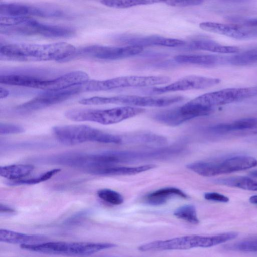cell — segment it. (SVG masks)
I'll use <instances>...</instances> for the list:
<instances>
[{"label":"cell","instance_id":"cell-39","mask_svg":"<svg viewBox=\"0 0 257 257\" xmlns=\"http://www.w3.org/2000/svg\"><path fill=\"white\" fill-rule=\"evenodd\" d=\"M243 23L245 26L248 27L257 26V18L244 20Z\"/></svg>","mask_w":257,"mask_h":257},{"label":"cell","instance_id":"cell-33","mask_svg":"<svg viewBox=\"0 0 257 257\" xmlns=\"http://www.w3.org/2000/svg\"><path fill=\"white\" fill-rule=\"evenodd\" d=\"M98 197L103 201L114 205H118L123 202L122 196L118 192L109 189H101L97 191Z\"/></svg>","mask_w":257,"mask_h":257},{"label":"cell","instance_id":"cell-4","mask_svg":"<svg viewBox=\"0 0 257 257\" xmlns=\"http://www.w3.org/2000/svg\"><path fill=\"white\" fill-rule=\"evenodd\" d=\"M116 245L107 242L49 241L20 245L22 249L37 252L67 256H86Z\"/></svg>","mask_w":257,"mask_h":257},{"label":"cell","instance_id":"cell-14","mask_svg":"<svg viewBox=\"0 0 257 257\" xmlns=\"http://www.w3.org/2000/svg\"><path fill=\"white\" fill-rule=\"evenodd\" d=\"M115 41L127 45L138 46L142 47L159 46L167 47H179L186 44L184 40L151 35L140 36L130 34L117 35L114 38Z\"/></svg>","mask_w":257,"mask_h":257},{"label":"cell","instance_id":"cell-1","mask_svg":"<svg viewBox=\"0 0 257 257\" xmlns=\"http://www.w3.org/2000/svg\"><path fill=\"white\" fill-rule=\"evenodd\" d=\"M76 48L66 42L49 44L15 43L1 47V60L20 61H65L74 53Z\"/></svg>","mask_w":257,"mask_h":257},{"label":"cell","instance_id":"cell-28","mask_svg":"<svg viewBox=\"0 0 257 257\" xmlns=\"http://www.w3.org/2000/svg\"><path fill=\"white\" fill-rule=\"evenodd\" d=\"M215 183L249 191H257V181L247 177H230L216 180Z\"/></svg>","mask_w":257,"mask_h":257},{"label":"cell","instance_id":"cell-36","mask_svg":"<svg viewBox=\"0 0 257 257\" xmlns=\"http://www.w3.org/2000/svg\"><path fill=\"white\" fill-rule=\"evenodd\" d=\"M204 1L201 0H187V1H166L162 3L166 5L175 7H186L198 6L202 4Z\"/></svg>","mask_w":257,"mask_h":257},{"label":"cell","instance_id":"cell-15","mask_svg":"<svg viewBox=\"0 0 257 257\" xmlns=\"http://www.w3.org/2000/svg\"><path fill=\"white\" fill-rule=\"evenodd\" d=\"M0 15L11 17H58L61 15V13L54 9L1 2Z\"/></svg>","mask_w":257,"mask_h":257},{"label":"cell","instance_id":"cell-10","mask_svg":"<svg viewBox=\"0 0 257 257\" xmlns=\"http://www.w3.org/2000/svg\"><path fill=\"white\" fill-rule=\"evenodd\" d=\"M257 95V87L228 88L205 93L189 101L200 106L212 108Z\"/></svg>","mask_w":257,"mask_h":257},{"label":"cell","instance_id":"cell-30","mask_svg":"<svg viewBox=\"0 0 257 257\" xmlns=\"http://www.w3.org/2000/svg\"><path fill=\"white\" fill-rule=\"evenodd\" d=\"M61 171L60 169H54L31 178L23 179L19 180H8L6 182L9 186L30 185L46 181Z\"/></svg>","mask_w":257,"mask_h":257},{"label":"cell","instance_id":"cell-43","mask_svg":"<svg viewBox=\"0 0 257 257\" xmlns=\"http://www.w3.org/2000/svg\"><path fill=\"white\" fill-rule=\"evenodd\" d=\"M255 250H256V251L257 252V240H256V241L255 242Z\"/></svg>","mask_w":257,"mask_h":257},{"label":"cell","instance_id":"cell-31","mask_svg":"<svg viewBox=\"0 0 257 257\" xmlns=\"http://www.w3.org/2000/svg\"><path fill=\"white\" fill-rule=\"evenodd\" d=\"M161 2L153 0H106L100 2L103 5L116 9H125L136 6L152 5Z\"/></svg>","mask_w":257,"mask_h":257},{"label":"cell","instance_id":"cell-26","mask_svg":"<svg viewBox=\"0 0 257 257\" xmlns=\"http://www.w3.org/2000/svg\"><path fill=\"white\" fill-rule=\"evenodd\" d=\"M43 79L37 76L28 75H1L0 76V83L5 85L39 89Z\"/></svg>","mask_w":257,"mask_h":257},{"label":"cell","instance_id":"cell-32","mask_svg":"<svg viewBox=\"0 0 257 257\" xmlns=\"http://www.w3.org/2000/svg\"><path fill=\"white\" fill-rule=\"evenodd\" d=\"M174 215L189 223L197 224L199 222L195 207L191 204L183 205L176 209Z\"/></svg>","mask_w":257,"mask_h":257},{"label":"cell","instance_id":"cell-16","mask_svg":"<svg viewBox=\"0 0 257 257\" xmlns=\"http://www.w3.org/2000/svg\"><path fill=\"white\" fill-rule=\"evenodd\" d=\"M200 117L197 111L184 104L182 106L163 110L153 114L157 121L169 126H177L192 118Z\"/></svg>","mask_w":257,"mask_h":257},{"label":"cell","instance_id":"cell-2","mask_svg":"<svg viewBox=\"0 0 257 257\" xmlns=\"http://www.w3.org/2000/svg\"><path fill=\"white\" fill-rule=\"evenodd\" d=\"M237 235L236 232H228L211 236H184L146 243L138 247V249L145 252L209 247L233 239Z\"/></svg>","mask_w":257,"mask_h":257},{"label":"cell","instance_id":"cell-34","mask_svg":"<svg viewBox=\"0 0 257 257\" xmlns=\"http://www.w3.org/2000/svg\"><path fill=\"white\" fill-rule=\"evenodd\" d=\"M24 131V128L18 124L9 123H1L0 124L1 135L21 134Z\"/></svg>","mask_w":257,"mask_h":257},{"label":"cell","instance_id":"cell-17","mask_svg":"<svg viewBox=\"0 0 257 257\" xmlns=\"http://www.w3.org/2000/svg\"><path fill=\"white\" fill-rule=\"evenodd\" d=\"M88 80L89 77L86 73L74 71L53 79H44L40 89L45 91H58L83 84Z\"/></svg>","mask_w":257,"mask_h":257},{"label":"cell","instance_id":"cell-5","mask_svg":"<svg viewBox=\"0 0 257 257\" xmlns=\"http://www.w3.org/2000/svg\"><path fill=\"white\" fill-rule=\"evenodd\" d=\"M1 32L15 36H38L49 38H65L74 35L72 28L45 24L29 17H18L13 25L1 27Z\"/></svg>","mask_w":257,"mask_h":257},{"label":"cell","instance_id":"cell-37","mask_svg":"<svg viewBox=\"0 0 257 257\" xmlns=\"http://www.w3.org/2000/svg\"><path fill=\"white\" fill-rule=\"evenodd\" d=\"M204 198L207 200L220 202L225 203L229 201V198L227 197L215 192L206 193L204 194Z\"/></svg>","mask_w":257,"mask_h":257},{"label":"cell","instance_id":"cell-19","mask_svg":"<svg viewBox=\"0 0 257 257\" xmlns=\"http://www.w3.org/2000/svg\"><path fill=\"white\" fill-rule=\"evenodd\" d=\"M214 134H225L237 132L240 134H257V119L244 118L236 120L231 123H219L208 128Z\"/></svg>","mask_w":257,"mask_h":257},{"label":"cell","instance_id":"cell-41","mask_svg":"<svg viewBox=\"0 0 257 257\" xmlns=\"http://www.w3.org/2000/svg\"><path fill=\"white\" fill-rule=\"evenodd\" d=\"M249 201L251 203L257 204V195L251 196L249 199Z\"/></svg>","mask_w":257,"mask_h":257},{"label":"cell","instance_id":"cell-35","mask_svg":"<svg viewBox=\"0 0 257 257\" xmlns=\"http://www.w3.org/2000/svg\"><path fill=\"white\" fill-rule=\"evenodd\" d=\"M89 210H82L73 214L65 220L64 223L66 225H75L85 220L89 216Z\"/></svg>","mask_w":257,"mask_h":257},{"label":"cell","instance_id":"cell-25","mask_svg":"<svg viewBox=\"0 0 257 257\" xmlns=\"http://www.w3.org/2000/svg\"><path fill=\"white\" fill-rule=\"evenodd\" d=\"M174 197L186 198L187 195L178 188L166 187L148 194L145 200L148 204L157 206L165 203L169 199Z\"/></svg>","mask_w":257,"mask_h":257},{"label":"cell","instance_id":"cell-42","mask_svg":"<svg viewBox=\"0 0 257 257\" xmlns=\"http://www.w3.org/2000/svg\"><path fill=\"white\" fill-rule=\"evenodd\" d=\"M249 175L252 177L257 178V170H254L253 171L250 172L249 173Z\"/></svg>","mask_w":257,"mask_h":257},{"label":"cell","instance_id":"cell-24","mask_svg":"<svg viewBox=\"0 0 257 257\" xmlns=\"http://www.w3.org/2000/svg\"><path fill=\"white\" fill-rule=\"evenodd\" d=\"M189 47L193 49L206 51L220 54H236L239 48L234 46L223 45L208 39H197L189 44Z\"/></svg>","mask_w":257,"mask_h":257},{"label":"cell","instance_id":"cell-22","mask_svg":"<svg viewBox=\"0 0 257 257\" xmlns=\"http://www.w3.org/2000/svg\"><path fill=\"white\" fill-rule=\"evenodd\" d=\"M175 62L180 64H194L211 67L226 62V57L216 55L181 54L175 56Z\"/></svg>","mask_w":257,"mask_h":257},{"label":"cell","instance_id":"cell-27","mask_svg":"<svg viewBox=\"0 0 257 257\" xmlns=\"http://www.w3.org/2000/svg\"><path fill=\"white\" fill-rule=\"evenodd\" d=\"M34 166L31 164H13L1 166L0 175L9 180L24 179L32 173Z\"/></svg>","mask_w":257,"mask_h":257},{"label":"cell","instance_id":"cell-9","mask_svg":"<svg viewBox=\"0 0 257 257\" xmlns=\"http://www.w3.org/2000/svg\"><path fill=\"white\" fill-rule=\"evenodd\" d=\"M143 51V47L138 46L112 47L94 45L76 49L73 55L65 62L84 57L105 60H119L137 55Z\"/></svg>","mask_w":257,"mask_h":257},{"label":"cell","instance_id":"cell-38","mask_svg":"<svg viewBox=\"0 0 257 257\" xmlns=\"http://www.w3.org/2000/svg\"><path fill=\"white\" fill-rule=\"evenodd\" d=\"M16 210L11 207L1 203L0 204V213L1 215H13L16 213Z\"/></svg>","mask_w":257,"mask_h":257},{"label":"cell","instance_id":"cell-40","mask_svg":"<svg viewBox=\"0 0 257 257\" xmlns=\"http://www.w3.org/2000/svg\"><path fill=\"white\" fill-rule=\"evenodd\" d=\"M10 92L9 90L5 88L1 87L0 89V97L1 99L5 98L9 95Z\"/></svg>","mask_w":257,"mask_h":257},{"label":"cell","instance_id":"cell-3","mask_svg":"<svg viewBox=\"0 0 257 257\" xmlns=\"http://www.w3.org/2000/svg\"><path fill=\"white\" fill-rule=\"evenodd\" d=\"M57 140L65 145H76L87 142L122 144L121 136L108 133L85 124L58 125L52 128Z\"/></svg>","mask_w":257,"mask_h":257},{"label":"cell","instance_id":"cell-6","mask_svg":"<svg viewBox=\"0 0 257 257\" xmlns=\"http://www.w3.org/2000/svg\"><path fill=\"white\" fill-rule=\"evenodd\" d=\"M144 111L143 108L124 106L105 109H73L66 111L64 115L74 121H91L108 125L134 117Z\"/></svg>","mask_w":257,"mask_h":257},{"label":"cell","instance_id":"cell-12","mask_svg":"<svg viewBox=\"0 0 257 257\" xmlns=\"http://www.w3.org/2000/svg\"><path fill=\"white\" fill-rule=\"evenodd\" d=\"M220 82V80L218 78L189 75L182 77L168 85L152 88L147 91V93L160 94L169 92L204 89L215 86Z\"/></svg>","mask_w":257,"mask_h":257},{"label":"cell","instance_id":"cell-29","mask_svg":"<svg viewBox=\"0 0 257 257\" xmlns=\"http://www.w3.org/2000/svg\"><path fill=\"white\" fill-rule=\"evenodd\" d=\"M226 62L236 66H246L257 63V48L226 57Z\"/></svg>","mask_w":257,"mask_h":257},{"label":"cell","instance_id":"cell-8","mask_svg":"<svg viewBox=\"0 0 257 257\" xmlns=\"http://www.w3.org/2000/svg\"><path fill=\"white\" fill-rule=\"evenodd\" d=\"M257 166V160L247 156H236L218 161H198L190 163L188 169L204 177H212L247 170Z\"/></svg>","mask_w":257,"mask_h":257},{"label":"cell","instance_id":"cell-21","mask_svg":"<svg viewBox=\"0 0 257 257\" xmlns=\"http://www.w3.org/2000/svg\"><path fill=\"white\" fill-rule=\"evenodd\" d=\"M47 238L42 235L29 234L6 229H0L1 242L20 244H34L44 242Z\"/></svg>","mask_w":257,"mask_h":257},{"label":"cell","instance_id":"cell-11","mask_svg":"<svg viewBox=\"0 0 257 257\" xmlns=\"http://www.w3.org/2000/svg\"><path fill=\"white\" fill-rule=\"evenodd\" d=\"M82 84L58 91H46L17 108L22 111H33L59 103L83 92Z\"/></svg>","mask_w":257,"mask_h":257},{"label":"cell","instance_id":"cell-23","mask_svg":"<svg viewBox=\"0 0 257 257\" xmlns=\"http://www.w3.org/2000/svg\"><path fill=\"white\" fill-rule=\"evenodd\" d=\"M153 164H147L137 167L110 166L96 169L88 173L100 176H121L137 174L155 168Z\"/></svg>","mask_w":257,"mask_h":257},{"label":"cell","instance_id":"cell-18","mask_svg":"<svg viewBox=\"0 0 257 257\" xmlns=\"http://www.w3.org/2000/svg\"><path fill=\"white\" fill-rule=\"evenodd\" d=\"M199 27L207 32L238 40L246 39L254 37V31L246 30L234 25L204 22L200 23Z\"/></svg>","mask_w":257,"mask_h":257},{"label":"cell","instance_id":"cell-20","mask_svg":"<svg viewBox=\"0 0 257 257\" xmlns=\"http://www.w3.org/2000/svg\"><path fill=\"white\" fill-rule=\"evenodd\" d=\"M122 144L143 145L150 147H165L167 140L164 136L152 133L139 132L122 136Z\"/></svg>","mask_w":257,"mask_h":257},{"label":"cell","instance_id":"cell-13","mask_svg":"<svg viewBox=\"0 0 257 257\" xmlns=\"http://www.w3.org/2000/svg\"><path fill=\"white\" fill-rule=\"evenodd\" d=\"M171 78L166 76H120L102 81L104 91L113 89L149 87L167 84Z\"/></svg>","mask_w":257,"mask_h":257},{"label":"cell","instance_id":"cell-7","mask_svg":"<svg viewBox=\"0 0 257 257\" xmlns=\"http://www.w3.org/2000/svg\"><path fill=\"white\" fill-rule=\"evenodd\" d=\"M184 99L182 95L157 97L122 95L111 97L94 96L83 98L79 102L83 105L114 104L133 107H164L180 102Z\"/></svg>","mask_w":257,"mask_h":257}]
</instances>
